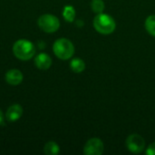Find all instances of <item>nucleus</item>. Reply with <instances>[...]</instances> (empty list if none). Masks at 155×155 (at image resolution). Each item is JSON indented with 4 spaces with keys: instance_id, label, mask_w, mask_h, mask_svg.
Segmentation results:
<instances>
[{
    "instance_id": "1",
    "label": "nucleus",
    "mask_w": 155,
    "mask_h": 155,
    "mask_svg": "<svg viewBox=\"0 0 155 155\" xmlns=\"http://www.w3.org/2000/svg\"><path fill=\"white\" fill-rule=\"evenodd\" d=\"M12 50L14 55L21 61H28L32 59L35 54V45L26 39L17 40L13 45Z\"/></svg>"
},
{
    "instance_id": "2",
    "label": "nucleus",
    "mask_w": 155,
    "mask_h": 155,
    "mask_svg": "<svg viewBox=\"0 0 155 155\" xmlns=\"http://www.w3.org/2000/svg\"><path fill=\"white\" fill-rule=\"evenodd\" d=\"M94 29L102 35H110L115 30L116 25L114 19L107 14H97L94 19Z\"/></svg>"
},
{
    "instance_id": "3",
    "label": "nucleus",
    "mask_w": 155,
    "mask_h": 155,
    "mask_svg": "<svg viewBox=\"0 0 155 155\" xmlns=\"http://www.w3.org/2000/svg\"><path fill=\"white\" fill-rule=\"evenodd\" d=\"M53 51L61 60H68L74 54V46L67 38H59L53 45Z\"/></svg>"
},
{
    "instance_id": "4",
    "label": "nucleus",
    "mask_w": 155,
    "mask_h": 155,
    "mask_svg": "<svg viewBox=\"0 0 155 155\" xmlns=\"http://www.w3.org/2000/svg\"><path fill=\"white\" fill-rule=\"evenodd\" d=\"M39 28L48 34H52L56 32L60 27L59 19L51 14H45L39 16L37 21Z\"/></svg>"
},
{
    "instance_id": "5",
    "label": "nucleus",
    "mask_w": 155,
    "mask_h": 155,
    "mask_svg": "<svg viewBox=\"0 0 155 155\" xmlns=\"http://www.w3.org/2000/svg\"><path fill=\"white\" fill-rule=\"evenodd\" d=\"M125 144H126L127 149L131 153H136V154L142 153L145 148L144 139L137 134H133L129 135L126 139Z\"/></svg>"
},
{
    "instance_id": "6",
    "label": "nucleus",
    "mask_w": 155,
    "mask_h": 155,
    "mask_svg": "<svg viewBox=\"0 0 155 155\" xmlns=\"http://www.w3.org/2000/svg\"><path fill=\"white\" fill-rule=\"evenodd\" d=\"M104 145L101 139L92 138L88 140L84 147V153L85 155H101L104 153Z\"/></svg>"
},
{
    "instance_id": "7",
    "label": "nucleus",
    "mask_w": 155,
    "mask_h": 155,
    "mask_svg": "<svg viewBox=\"0 0 155 155\" xmlns=\"http://www.w3.org/2000/svg\"><path fill=\"white\" fill-rule=\"evenodd\" d=\"M23 74L18 69H10L5 73V80L10 85H18L23 82Z\"/></svg>"
},
{
    "instance_id": "8",
    "label": "nucleus",
    "mask_w": 155,
    "mask_h": 155,
    "mask_svg": "<svg viewBox=\"0 0 155 155\" xmlns=\"http://www.w3.org/2000/svg\"><path fill=\"white\" fill-rule=\"evenodd\" d=\"M23 114V107L18 104H15L8 107L5 113V119L8 122H16L20 119Z\"/></svg>"
},
{
    "instance_id": "9",
    "label": "nucleus",
    "mask_w": 155,
    "mask_h": 155,
    "mask_svg": "<svg viewBox=\"0 0 155 155\" xmlns=\"http://www.w3.org/2000/svg\"><path fill=\"white\" fill-rule=\"evenodd\" d=\"M35 64L40 70H48L52 65V58L46 53H40L35 58Z\"/></svg>"
},
{
    "instance_id": "10",
    "label": "nucleus",
    "mask_w": 155,
    "mask_h": 155,
    "mask_svg": "<svg viewBox=\"0 0 155 155\" xmlns=\"http://www.w3.org/2000/svg\"><path fill=\"white\" fill-rule=\"evenodd\" d=\"M70 68L73 72L79 74L84 71L85 69V64L83 59L81 58H74L70 62Z\"/></svg>"
},
{
    "instance_id": "11",
    "label": "nucleus",
    "mask_w": 155,
    "mask_h": 155,
    "mask_svg": "<svg viewBox=\"0 0 155 155\" xmlns=\"http://www.w3.org/2000/svg\"><path fill=\"white\" fill-rule=\"evenodd\" d=\"M60 153V147L59 145L54 142L50 141L45 143L44 147V153L46 155H57Z\"/></svg>"
},
{
    "instance_id": "12",
    "label": "nucleus",
    "mask_w": 155,
    "mask_h": 155,
    "mask_svg": "<svg viewBox=\"0 0 155 155\" xmlns=\"http://www.w3.org/2000/svg\"><path fill=\"white\" fill-rule=\"evenodd\" d=\"M75 9L74 6L72 5H65L64 7V11H63V16L64 18V20L66 22L72 23L74 21L75 18Z\"/></svg>"
},
{
    "instance_id": "13",
    "label": "nucleus",
    "mask_w": 155,
    "mask_h": 155,
    "mask_svg": "<svg viewBox=\"0 0 155 155\" xmlns=\"http://www.w3.org/2000/svg\"><path fill=\"white\" fill-rule=\"evenodd\" d=\"M145 29L153 36L155 37V15H149L145 20Z\"/></svg>"
},
{
    "instance_id": "14",
    "label": "nucleus",
    "mask_w": 155,
    "mask_h": 155,
    "mask_svg": "<svg viewBox=\"0 0 155 155\" xmlns=\"http://www.w3.org/2000/svg\"><path fill=\"white\" fill-rule=\"evenodd\" d=\"M91 7H92V10L95 14H101L104 12V7H105L104 2L103 0H92Z\"/></svg>"
},
{
    "instance_id": "15",
    "label": "nucleus",
    "mask_w": 155,
    "mask_h": 155,
    "mask_svg": "<svg viewBox=\"0 0 155 155\" xmlns=\"http://www.w3.org/2000/svg\"><path fill=\"white\" fill-rule=\"evenodd\" d=\"M146 154L147 155H155V143H153L150 144L146 150Z\"/></svg>"
},
{
    "instance_id": "16",
    "label": "nucleus",
    "mask_w": 155,
    "mask_h": 155,
    "mask_svg": "<svg viewBox=\"0 0 155 155\" xmlns=\"http://www.w3.org/2000/svg\"><path fill=\"white\" fill-rule=\"evenodd\" d=\"M3 124H4V114L2 111L0 110V125H2Z\"/></svg>"
}]
</instances>
